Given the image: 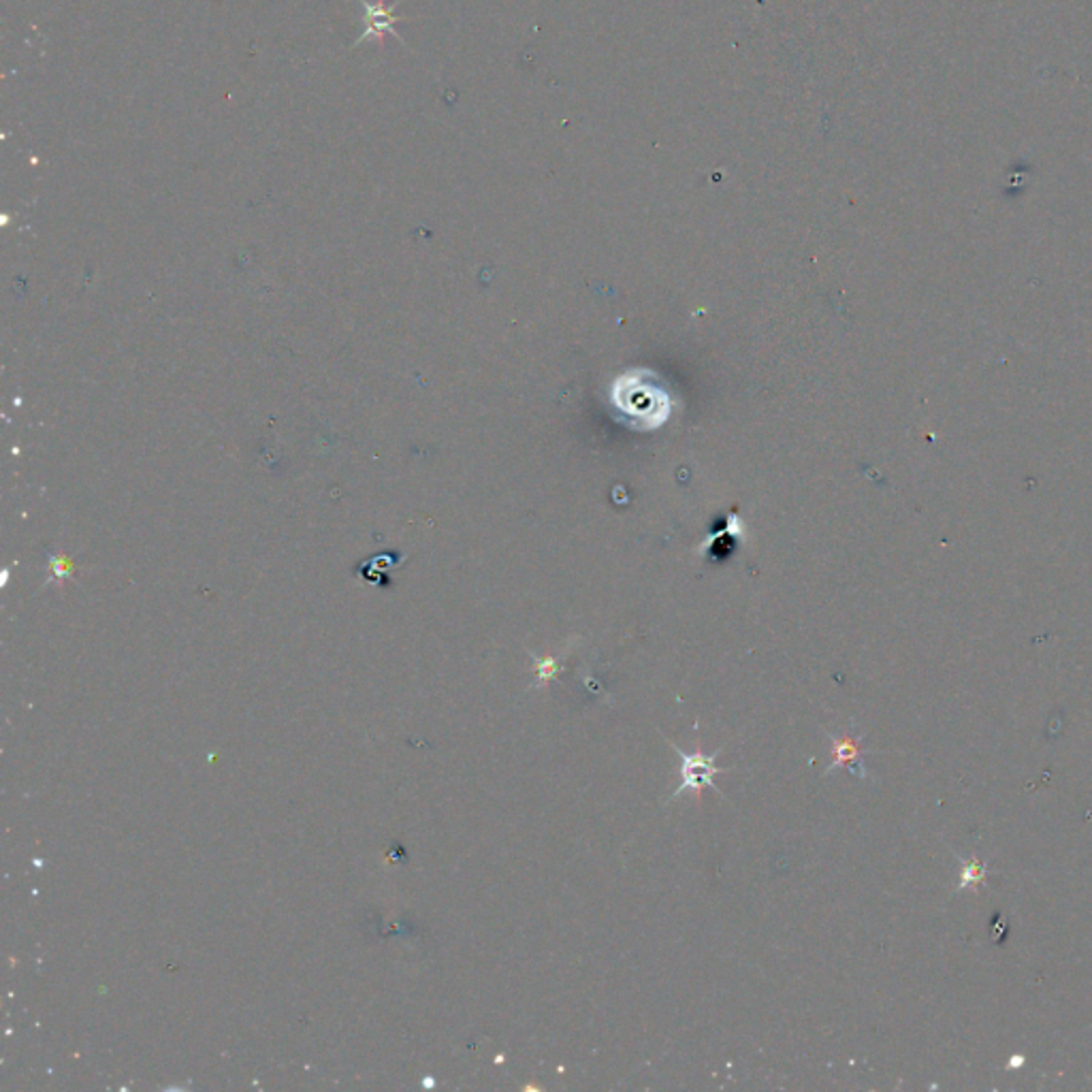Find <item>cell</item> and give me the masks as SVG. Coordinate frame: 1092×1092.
<instances>
[{"instance_id": "cell-1", "label": "cell", "mask_w": 1092, "mask_h": 1092, "mask_svg": "<svg viewBox=\"0 0 1092 1092\" xmlns=\"http://www.w3.org/2000/svg\"><path fill=\"white\" fill-rule=\"evenodd\" d=\"M613 400L621 412L641 420L643 429L660 427L671 414V398L656 383H647L643 372L621 376L613 387Z\"/></svg>"}, {"instance_id": "cell-2", "label": "cell", "mask_w": 1092, "mask_h": 1092, "mask_svg": "<svg viewBox=\"0 0 1092 1092\" xmlns=\"http://www.w3.org/2000/svg\"><path fill=\"white\" fill-rule=\"evenodd\" d=\"M669 745L673 747V751L681 760V785L671 794L669 802H673L675 798H681L682 794H691L695 805H700L702 794L706 790H717V785L712 779L721 772V768L717 766V755L721 749L708 755V753H702L700 747H695V751L687 753L679 749L675 742H669Z\"/></svg>"}, {"instance_id": "cell-3", "label": "cell", "mask_w": 1092, "mask_h": 1092, "mask_svg": "<svg viewBox=\"0 0 1092 1092\" xmlns=\"http://www.w3.org/2000/svg\"><path fill=\"white\" fill-rule=\"evenodd\" d=\"M357 3L366 9V28H363V33L353 43V50L359 48V43H366V41H378V45L383 48L387 35H393L400 43L406 45V41L396 30V24L404 20L400 18V15H396V9L404 3V0H396L393 5H387L385 0H357Z\"/></svg>"}, {"instance_id": "cell-4", "label": "cell", "mask_w": 1092, "mask_h": 1092, "mask_svg": "<svg viewBox=\"0 0 1092 1092\" xmlns=\"http://www.w3.org/2000/svg\"><path fill=\"white\" fill-rule=\"evenodd\" d=\"M832 753H834V760H832L828 772L834 770L837 766H841V764L854 762L856 757L860 755V747H858V742L852 736H843V738H834L832 740Z\"/></svg>"}, {"instance_id": "cell-5", "label": "cell", "mask_w": 1092, "mask_h": 1092, "mask_svg": "<svg viewBox=\"0 0 1092 1092\" xmlns=\"http://www.w3.org/2000/svg\"><path fill=\"white\" fill-rule=\"evenodd\" d=\"M983 882V867L977 862V860H968L964 864L962 869V875H960V888H968V886H979Z\"/></svg>"}, {"instance_id": "cell-6", "label": "cell", "mask_w": 1092, "mask_h": 1092, "mask_svg": "<svg viewBox=\"0 0 1092 1092\" xmlns=\"http://www.w3.org/2000/svg\"><path fill=\"white\" fill-rule=\"evenodd\" d=\"M536 666H538L536 673H538V679H540V685H546V682H549L557 673V660L555 658H546V660L536 662Z\"/></svg>"}]
</instances>
